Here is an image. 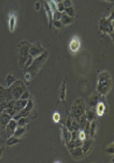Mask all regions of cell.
<instances>
[{
    "label": "cell",
    "instance_id": "6da1fadb",
    "mask_svg": "<svg viewBox=\"0 0 114 163\" xmlns=\"http://www.w3.org/2000/svg\"><path fill=\"white\" fill-rule=\"evenodd\" d=\"M112 89V77L108 72H101L98 77V86H97V92L100 95L105 96L108 94V92Z\"/></svg>",
    "mask_w": 114,
    "mask_h": 163
},
{
    "label": "cell",
    "instance_id": "7a4b0ae2",
    "mask_svg": "<svg viewBox=\"0 0 114 163\" xmlns=\"http://www.w3.org/2000/svg\"><path fill=\"white\" fill-rule=\"evenodd\" d=\"M48 56H49L48 51H44L43 53H42V54H40L39 57H35V58L33 59V61H32L30 66H29L28 68L25 69V72L30 73V74H32V77H34L36 73L39 72V69L41 68V66L44 64V61L47 60Z\"/></svg>",
    "mask_w": 114,
    "mask_h": 163
},
{
    "label": "cell",
    "instance_id": "3957f363",
    "mask_svg": "<svg viewBox=\"0 0 114 163\" xmlns=\"http://www.w3.org/2000/svg\"><path fill=\"white\" fill-rule=\"evenodd\" d=\"M27 90V86L21 81V80H15L11 86H9V93L12 95L13 100H19L21 94Z\"/></svg>",
    "mask_w": 114,
    "mask_h": 163
},
{
    "label": "cell",
    "instance_id": "277c9868",
    "mask_svg": "<svg viewBox=\"0 0 114 163\" xmlns=\"http://www.w3.org/2000/svg\"><path fill=\"white\" fill-rule=\"evenodd\" d=\"M29 46L30 44L28 42H21L19 45V63H20V67L23 68V65L26 63L27 58L29 56Z\"/></svg>",
    "mask_w": 114,
    "mask_h": 163
},
{
    "label": "cell",
    "instance_id": "5b68a950",
    "mask_svg": "<svg viewBox=\"0 0 114 163\" xmlns=\"http://www.w3.org/2000/svg\"><path fill=\"white\" fill-rule=\"evenodd\" d=\"M84 112H85V103H84V101L82 98L76 100L73 105H72V110H71L72 117L75 119H77L79 116H82Z\"/></svg>",
    "mask_w": 114,
    "mask_h": 163
},
{
    "label": "cell",
    "instance_id": "8992f818",
    "mask_svg": "<svg viewBox=\"0 0 114 163\" xmlns=\"http://www.w3.org/2000/svg\"><path fill=\"white\" fill-rule=\"evenodd\" d=\"M99 28L103 33H107V34L111 35V37H113V23H111L107 19H105V17L100 19Z\"/></svg>",
    "mask_w": 114,
    "mask_h": 163
},
{
    "label": "cell",
    "instance_id": "52a82bcc",
    "mask_svg": "<svg viewBox=\"0 0 114 163\" xmlns=\"http://www.w3.org/2000/svg\"><path fill=\"white\" fill-rule=\"evenodd\" d=\"M45 51L43 48L41 46V44L37 43V44H30V46H29V56L30 57H33V58H35V57H39L40 54H42L43 52Z\"/></svg>",
    "mask_w": 114,
    "mask_h": 163
},
{
    "label": "cell",
    "instance_id": "ba28073f",
    "mask_svg": "<svg viewBox=\"0 0 114 163\" xmlns=\"http://www.w3.org/2000/svg\"><path fill=\"white\" fill-rule=\"evenodd\" d=\"M11 100H13V97L9 93V89L0 86V103H8Z\"/></svg>",
    "mask_w": 114,
    "mask_h": 163
},
{
    "label": "cell",
    "instance_id": "9c48e42d",
    "mask_svg": "<svg viewBox=\"0 0 114 163\" xmlns=\"http://www.w3.org/2000/svg\"><path fill=\"white\" fill-rule=\"evenodd\" d=\"M96 108V113L98 116H103L106 111V101L105 98H104V96L101 95L100 96V100H99V102L97 103V105L94 106Z\"/></svg>",
    "mask_w": 114,
    "mask_h": 163
},
{
    "label": "cell",
    "instance_id": "30bf717a",
    "mask_svg": "<svg viewBox=\"0 0 114 163\" xmlns=\"http://www.w3.org/2000/svg\"><path fill=\"white\" fill-rule=\"evenodd\" d=\"M69 152H70L71 156H72L75 160H80V159L84 156V152H83V147L82 146L73 147V148L69 149Z\"/></svg>",
    "mask_w": 114,
    "mask_h": 163
},
{
    "label": "cell",
    "instance_id": "8fae6325",
    "mask_svg": "<svg viewBox=\"0 0 114 163\" xmlns=\"http://www.w3.org/2000/svg\"><path fill=\"white\" fill-rule=\"evenodd\" d=\"M79 48H80V39H79L77 36L72 37L70 44H69V49H70V51L72 52V53H76V52L79 50Z\"/></svg>",
    "mask_w": 114,
    "mask_h": 163
},
{
    "label": "cell",
    "instance_id": "7c38bea8",
    "mask_svg": "<svg viewBox=\"0 0 114 163\" xmlns=\"http://www.w3.org/2000/svg\"><path fill=\"white\" fill-rule=\"evenodd\" d=\"M83 152H84V156L85 155H88L92 149H93V140L92 139H85L84 141H83Z\"/></svg>",
    "mask_w": 114,
    "mask_h": 163
},
{
    "label": "cell",
    "instance_id": "4fadbf2b",
    "mask_svg": "<svg viewBox=\"0 0 114 163\" xmlns=\"http://www.w3.org/2000/svg\"><path fill=\"white\" fill-rule=\"evenodd\" d=\"M15 25H17V15H15L14 12H12V13L9 14V17H8V27H9V30H11L12 33H13L14 29H15Z\"/></svg>",
    "mask_w": 114,
    "mask_h": 163
},
{
    "label": "cell",
    "instance_id": "5bb4252c",
    "mask_svg": "<svg viewBox=\"0 0 114 163\" xmlns=\"http://www.w3.org/2000/svg\"><path fill=\"white\" fill-rule=\"evenodd\" d=\"M100 96L101 95L99 94L98 92H96L94 94L91 96V98H90V101H88V108H94L97 105V103L99 102V100H100Z\"/></svg>",
    "mask_w": 114,
    "mask_h": 163
},
{
    "label": "cell",
    "instance_id": "9a60e30c",
    "mask_svg": "<svg viewBox=\"0 0 114 163\" xmlns=\"http://www.w3.org/2000/svg\"><path fill=\"white\" fill-rule=\"evenodd\" d=\"M97 127H98V123H97V120L96 119L91 120V121H90V129H88V135H90L91 138L96 137Z\"/></svg>",
    "mask_w": 114,
    "mask_h": 163
},
{
    "label": "cell",
    "instance_id": "2e32d148",
    "mask_svg": "<svg viewBox=\"0 0 114 163\" xmlns=\"http://www.w3.org/2000/svg\"><path fill=\"white\" fill-rule=\"evenodd\" d=\"M60 21L62 22V25H63V26H69V25H71V23H73V17L66 15V14L63 12V13H62V15H61V19H60Z\"/></svg>",
    "mask_w": 114,
    "mask_h": 163
},
{
    "label": "cell",
    "instance_id": "e0dca14e",
    "mask_svg": "<svg viewBox=\"0 0 114 163\" xmlns=\"http://www.w3.org/2000/svg\"><path fill=\"white\" fill-rule=\"evenodd\" d=\"M27 130H28V126H27V125H25V126H18V127L15 129V131L13 132V135L17 138H21L27 132Z\"/></svg>",
    "mask_w": 114,
    "mask_h": 163
},
{
    "label": "cell",
    "instance_id": "ac0fdd59",
    "mask_svg": "<svg viewBox=\"0 0 114 163\" xmlns=\"http://www.w3.org/2000/svg\"><path fill=\"white\" fill-rule=\"evenodd\" d=\"M85 117H86V120L88 121H91V120H93L96 118V111H94V108H88V109H85Z\"/></svg>",
    "mask_w": 114,
    "mask_h": 163
},
{
    "label": "cell",
    "instance_id": "d6986e66",
    "mask_svg": "<svg viewBox=\"0 0 114 163\" xmlns=\"http://www.w3.org/2000/svg\"><path fill=\"white\" fill-rule=\"evenodd\" d=\"M11 119H12V116L8 115L7 112L2 111L0 113V125H7V123Z\"/></svg>",
    "mask_w": 114,
    "mask_h": 163
},
{
    "label": "cell",
    "instance_id": "ffe728a7",
    "mask_svg": "<svg viewBox=\"0 0 114 163\" xmlns=\"http://www.w3.org/2000/svg\"><path fill=\"white\" fill-rule=\"evenodd\" d=\"M18 127V124H17V120H14L13 118L9 120L8 123H7V125H6V130H7V132L9 133H13L15 129Z\"/></svg>",
    "mask_w": 114,
    "mask_h": 163
},
{
    "label": "cell",
    "instance_id": "44dd1931",
    "mask_svg": "<svg viewBox=\"0 0 114 163\" xmlns=\"http://www.w3.org/2000/svg\"><path fill=\"white\" fill-rule=\"evenodd\" d=\"M21 140H20V138H17L14 137V135H12V137L8 138V140H7V146L11 147V146H14V145H17L19 144Z\"/></svg>",
    "mask_w": 114,
    "mask_h": 163
},
{
    "label": "cell",
    "instance_id": "7402d4cb",
    "mask_svg": "<svg viewBox=\"0 0 114 163\" xmlns=\"http://www.w3.org/2000/svg\"><path fill=\"white\" fill-rule=\"evenodd\" d=\"M62 134H63V139L65 140V144L70 140V135H71V131L66 129V127H62Z\"/></svg>",
    "mask_w": 114,
    "mask_h": 163
},
{
    "label": "cell",
    "instance_id": "603a6c76",
    "mask_svg": "<svg viewBox=\"0 0 114 163\" xmlns=\"http://www.w3.org/2000/svg\"><path fill=\"white\" fill-rule=\"evenodd\" d=\"M65 92H66V86H65V82H63L61 87V90H60V98H61L62 101L65 100Z\"/></svg>",
    "mask_w": 114,
    "mask_h": 163
},
{
    "label": "cell",
    "instance_id": "cb8c5ba5",
    "mask_svg": "<svg viewBox=\"0 0 114 163\" xmlns=\"http://www.w3.org/2000/svg\"><path fill=\"white\" fill-rule=\"evenodd\" d=\"M64 13H65L66 15H69V16L75 17V9H73L72 6H71V7H66V8L64 9Z\"/></svg>",
    "mask_w": 114,
    "mask_h": 163
},
{
    "label": "cell",
    "instance_id": "d4e9b609",
    "mask_svg": "<svg viewBox=\"0 0 114 163\" xmlns=\"http://www.w3.org/2000/svg\"><path fill=\"white\" fill-rule=\"evenodd\" d=\"M15 80H17V79H15V77H14L13 74H8V75L6 77V83H7L8 87H9L13 82H14V81H15Z\"/></svg>",
    "mask_w": 114,
    "mask_h": 163
},
{
    "label": "cell",
    "instance_id": "484cf974",
    "mask_svg": "<svg viewBox=\"0 0 114 163\" xmlns=\"http://www.w3.org/2000/svg\"><path fill=\"white\" fill-rule=\"evenodd\" d=\"M86 133L84 132V130H78V135H77V139L79 140H82V141H84L85 139H86Z\"/></svg>",
    "mask_w": 114,
    "mask_h": 163
},
{
    "label": "cell",
    "instance_id": "4316f807",
    "mask_svg": "<svg viewBox=\"0 0 114 163\" xmlns=\"http://www.w3.org/2000/svg\"><path fill=\"white\" fill-rule=\"evenodd\" d=\"M17 124H18V126H25V125H27V117L19 118V119L17 120Z\"/></svg>",
    "mask_w": 114,
    "mask_h": 163
},
{
    "label": "cell",
    "instance_id": "83f0119b",
    "mask_svg": "<svg viewBox=\"0 0 114 163\" xmlns=\"http://www.w3.org/2000/svg\"><path fill=\"white\" fill-rule=\"evenodd\" d=\"M54 25V27L56 28V29H61V28H63V25H62V22L60 21V20H54L53 23H51V26Z\"/></svg>",
    "mask_w": 114,
    "mask_h": 163
},
{
    "label": "cell",
    "instance_id": "f1b7e54d",
    "mask_svg": "<svg viewBox=\"0 0 114 163\" xmlns=\"http://www.w3.org/2000/svg\"><path fill=\"white\" fill-rule=\"evenodd\" d=\"M56 7H57V12H60V13H63V12H64V9H65L64 5H63V1L57 2V4H56Z\"/></svg>",
    "mask_w": 114,
    "mask_h": 163
},
{
    "label": "cell",
    "instance_id": "f546056e",
    "mask_svg": "<svg viewBox=\"0 0 114 163\" xmlns=\"http://www.w3.org/2000/svg\"><path fill=\"white\" fill-rule=\"evenodd\" d=\"M33 57H30V56H28V58H27V60H26V63H25V65H23V68L26 69V68H28L29 66H30V64H32V61H33Z\"/></svg>",
    "mask_w": 114,
    "mask_h": 163
},
{
    "label": "cell",
    "instance_id": "4dcf8cb0",
    "mask_svg": "<svg viewBox=\"0 0 114 163\" xmlns=\"http://www.w3.org/2000/svg\"><path fill=\"white\" fill-rule=\"evenodd\" d=\"M113 148H114V144L111 142L108 146L106 147V153H107V154H113V152H114Z\"/></svg>",
    "mask_w": 114,
    "mask_h": 163
},
{
    "label": "cell",
    "instance_id": "1f68e13d",
    "mask_svg": "<svg viewBox=\"0 0 114 163\" xmlns=\"http://www.w3.org/2000/svg\"><path fill=\"white\" fill-rule=\"evenodd\" d=\"M20 98H21V100H29V98H30V94L28 93V90H25V92L21 94Z\"/></svg>",
    "mask_w": 114,
    "mask_h": 163
},
{
    "label": "cell",
    "instance_id": "d6a6232c",
    "mask_svg": "<svg viewBox=\"0 0 114 163\" xmlns=\"http://www.w3.org/2000/svg\"><path fill=\"white\" fill-rule=\"evenodd\" d=\"M53 120L55 121V123H58L60 120H61V115L58 113V112H55L53 116Z\"/></svg>",
    "mask_w": 114,
    "mask_h": 163
},
{
    "label": "cell",
    "instance_id": "836d02e7",
    "mask_svg": "<svg viewBox=\"0 0 114 163\" xmlns=\"http://www.w3.org/2000/svg\"><path fill=\"white\" fill-rule=\"evenodd\" d=\"M61 15H62V13H60V12L53 13V21L54 20H60V19H61Z\"/></svg>",
    "mask_w": 114,
    "mask_h": 163
},
{
    "label": "cell",
    "instance_id": "e575fe53",
    "mask_svg": "<svg viewBox=\"0 0 114 163\" xmlns=\"http://www.w3.org/2000/svg\"><path fill=\"white\" fill-rule=\"evenodd\" d=\"M71 124H72V117H70V118H68V120H66V125H65V127L70 131L71 129Z\"/></svg>",
    "mask_w": 114,
    "mask_h": 163
},
{
    "label": "cell",
    "instance_id": "d590c367",
    "mask_svg": "<svg viewBox=\"0 0 114 163\" xmlns=\"http://www.w3.org/2000/svg\"><path fill=\"white\" fill-rule=\"evenodd\" d=\"M63 5H64V7L66 8V7H71V6H72V2H71V0H64V1H63Z\"/></svg>",
    "mask_w": 114,
    "mask_h": 163
},
{
    "label": "cell",
    "instance_id": "8d00e7d4",
    "mask_svg": "<svg viewBox=\"0 0 114 163\" xmlns=\"http://www.w3.org/2000/svg\"><path fill=\"white\" fill-rule=\"evenodd\" d=\"M32 77H32V74H30V73H28V72H25V79H26L27 81H29Z\"/></svg>",
    "mask_w": 114,
    "mask_h": 163
},
{
    "label": "cell",
    "instance_id": "74e56055",
    "mask_svg": "<svg viewBox=\"0 0 114 163\" xmlns=\"http://www.w3.org/2000/svg\"><path fill=\"white\" fill-rule=\"evenodd\" d=\"M6 105H7V103H0V113H1V112L5 110Z\"/></svg>",
    "mask_w": 114,
    "mask_h": 163
},
{
    "label": "cell",
    "instance_id": "f35d334b",
    "mask_svg": "<svg viewBox=\"0 0 114 163\" xmlns=\"http://www.w3.org/2000/svg\"><path fill=\"white\" fill-rule=\"evenodd\" d=\"M34 8H35V10H40V8H41V4H40L39 1H36V4L34 5Z\"/></svg>",
    "mask_w": 114,
    "mask_h": 163
},
{
    "label": "cell",
    "instance_id": "ab89813d",
    "mask_svg": "<svg viewBox=\"0 0 114 163\" xmlns=\"http://www.w3.org/2000/svg\"><path fill=\"white\" fill-rule=\"evenodd\" d=\"M113 15H114V13L112 12V13H111V15L107 17V20H108V21H109L111 23H113Z\"/></svg>",
    "mask_w": 114,
    "mask_h": 163
},
{
    "label": "cell",
    "instance_id": "60d3db41",
    "mask_svg": "<svg viewBox=\"0 0 114 163\" xmlns=\"http://www.w3.org/2000/svg\"><path fill=\"white\" fill-rule=\"evenodd\" d=\"M5 153V148H0V159L2 157V155Z\"/></svg>",
    "mask_w": 114,
    "mask_h": 163
},
{
    "label": "cell",
    "instance_id": "b9f144b4",
    "mask_svg": "<svg viewBox=\"0 0 114 163\" xmlns=\"http://www.w3.org/2000/svg\"><path fill=\"white\" fill-rule=\"evenodd\" d=\"M61 1H64V0H61Z\"/></svg>",
    "mask_w": 114,
    "mask_h": 163
}]
</instances>
